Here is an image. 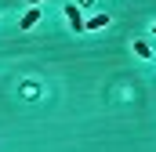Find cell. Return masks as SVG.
Listing matches in <instances>:
<instances>
[{
    "instance_id": "6da1fadb",
    "label": "cell",
    "mask_w": 156,
    "mask_h": 152,
    "mask_svg": "<svg viewBox=\"0 0 156 152\" xmlns=\"http://www.w3.org/2000/svg\"><path fill=\"white\" fill-rule=\"evenodd\" d=\"M66 22L73 33H87V18H83V7L80 4H66Z\"/></svg>"
},
{
    "instance_id": "7a4b0ae2",
    "label": "cell",
    "mask_w": 156,
    "mask_h": 152,
    "mask_svg": "<svg viewBox=\"0 0 156 152\" xmlns=\"http://www.w3.org/2000/svg\"><path fill=\"white\" fill-rule=\"evenodd\" d=\"M37 22H40V7H29V11L22 15V22H18V29H37Z\"/></svg>"
},
{
    "instance_id": "3957f363",
    "label": "cell",
    "mask_w": 156,
    "mask_h": 152,
    "mask_svg": "<svg viewBox=\"0 0 156 152\" xmlns=\"http://www.w3.org/2000/svg\"><path fill=\"white\" fill-rule=\"evenodd\" d=\"M131 51H134L138 58H153V47H149L145 40H134V43H131Z\"/></svg>"
},
{
    "instance_id": "277c9868",
    "label": "cell",
    "mask_w": 156,
    "mask_h": 152,
    "mask_svg": "<svg viewBox=\"0 0 156 152\" xmlns=\"http://www.w3.org/2000/svg\"><path fill=\"white\" fill-rule=\"evenodd\" d=\"M102 26H109V15H102V11H98V15H91V18H87V29H102Z\"/></svg>"
},
{
    "instance_id": "5b68a950",
    "label": "cell",
    "mask_w": 156,
    "mask_h": 152,
    "mask_svg": "<svg viewBox=\"0 0 156 152\" xmlns=\"http://www.w3.org/2000/svg\"><path fill=\"white\" fill-rule=\"evenodd\" d=\"M29 4H33V7H40V4H44V0H29Z\"/></svg>"
},
{
    "instance_id": "8992f818",
    "label": "cell",
    "mask_w": 156,
    "mask_h": 152,
    "mask_svg": "<svg viewBox=\"0 0 156 152\" xmlns=\"http://www.w3.org/2000/svg\"><path fill=\"white\" fill-rule=\"evenodd\" d=\"M153 33H156V26H153Z\"/></svg>"
}]
</instances>
